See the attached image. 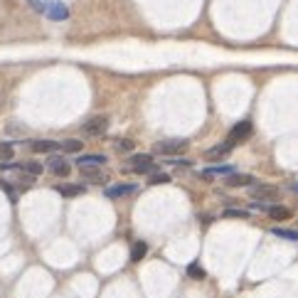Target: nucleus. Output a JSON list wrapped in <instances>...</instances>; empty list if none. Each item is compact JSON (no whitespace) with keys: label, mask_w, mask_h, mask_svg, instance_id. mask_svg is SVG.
Instances as JSON below:
<instances>
[{"label":"nucleus","mask_w":298,"mask_h":298,"mask_svg":"<svg viewBox=\"0 0 298 298\" xmlns=\"http://www.w3.org/2000/svg\"><path fill=\"white\" fill-rule=\"evenodd\" d=\"M59 195H64V197H79V195H84V190H86V185H81V183H69V185H59Z\"/></svg>","instance_id":"13"},{"label":"nucleus","mask_w":298,"mask_h":298,"mask_svg":"<svg viewBox=\"0 0 298 298\" xmlns=\"http://www.w3.org/2000/svg\"><path fill=\"white\" fill-rule=\"evenodd\" d=\"M59 148V143H54V141H35L32 143V151L35 153H54Z\"/></svg>","instance_id":"16"},{"label":"nucleus","mask_w":298,"mask_h":298,"mask_svg":"<svg viewBox=\"0 0 298 298\" xmlns=\"http://www.w3.org/2000/svg\"><path fill=\"white\" fill-rule=\"evenodd\" d=\"M145 251H148V244L145 242H136L133 249H131V261H141L143 256H145Z\"/></svg>","instance_id":"19"},{"label":"nucleus","mask_w":298,"mask_h":298,"mask_svg":"<svg viewBox=\"0 0 298 298\" xmlns=\"http://www.w3.org/2000/svg\"><path fill=\"white\" fill-rule=\"evenodd\" d=\"M232 148H234V143L222 141V143H217L215 148H210V151L204 153V158H210V160H215V158H224L227 153H232Z\"/></svg>","instance_id":"10"},{"label":"nucleus","mask_w":298,"mask_h":298,"mask_svg":"<svg viewBox=\"0 0 298 298\" xmlns=\"http://www.w3.org/2000/svg\"><path fill=\"white\" fill-rule=\"evenodd\" d=\"M27 3H30L37 13H45V8H47V3H42V0H27Z\"/></svg>","instance_id":"26"},{"label":"nucleus","mask_w":298,"mask_h":298,"mask_svg":"<svg viewBox=\"0 0 298 298\" xmlns=\"http://www.w3.org/2000/svg\"><path fill=\"white\" fill-rule=\"evenodd\" d=\"M251 131H254V128H251V121H239V124L232 126V131H229L227 141H229V143H234V145H236V143L247 141V138L251 136Z\"/></svg>","instance_id":"5"},{"label":"nucleus","mask_w":298,"mask_h":298,"mask_svg":"<svg viewBox=\"0 0 298 298\" xmlns=\"http://www.w3.org/2000/svg\"><path fill=\"white\" fill-rule=\"evenodd\" d=\"M269 217L274 222H286L291 217V212H288L286 207H281V204H271V207H269Z\"/></svg>","instance_id":"14"},{"label":"nucleus","mask_w":298,"mask_h":298,"mask_svg":"<svg viewBox=\"0 0 298 298\" xmlns=\"http://www.w3.org/2000/svg\"><path fill=\"white\" fill-rule=\"evenodd\" d=\"M133 190H136L133 183H118V185L106 188V197H124V195H131Z\"/></svg>","instance_id":"12"},{"label":"nucleus","mask_w":298,"mask_h":298,"mask_svg":"<svg viewBox=\"0 0 298 298\" xmlns=\"http://www.w3.org/2000/svg\"><path fill=\"white\" fill-rule=\"evenodd\" d=\"M47 170L52 175H57V177H67V175L72 173V165H69V160H67V158L52 156L47 160Z\"/></svg>","instance_id":"7"},{"label":"nucleus","mask_w":298,"mask_h":298,"mask_svg":"<svg viewBox=\"0 0 298 298\" xmlns=\"http://www.w3.org/2000/svg\"><path fill=\"white\" fill-rule=\"evenodd\" d=\"M224 217H239V220H247L249 212L247 210H224Z\"/></svg>","instance_id":"24"},{"label":"nucleus","mask_w":298,"mask_h":298,"mask_svg":"<svg viewBox=\"0 0 298 298\" xmlns=\"http://www.w3.org/2000/svg\"><path fill=\"white\" fill-rule=\"evenodd\" d=\"M17 168H20L22 173L32 175V177H37V175H42V170H45V168H42V165H40L37 160H27V163H22V165H17Z\"/></svg>","instance_id":"17"},{"label":"nucleus","mask_w":298,"mask_h":298,"mask_svg":"<svg viewBox=\"0 0 298 298\" xmlns=\"http://www.w3.org/2000/svg\"><path fill=\"white\" fill-rule=\"evenodd\" d=\"M106 126H109V118H106L104 113H99V116H92L81 128H84L86 136H94L96 138V136H104V133H106Z\"/></svg>","instance_id":"4"},{"label":"nucleus","mask_w":298,"mask_h":298,"mask_svg":"<svg viewBox=\"0 0 298 298\" xmlns=\"http://www.w3.org/2000/svg\"><path fill=\"white\" fill-rule=\"evenodd\" d=\"M13 158V145L10 143H0V163H8Z\"/></svg>","instance_id":"22"},{"label":"nucleus","mask_w":298,"mask_h":298,"mask_svg":"<svg viewBox=\"0 0 298 298\" xmlns=\"http://www.w3.org/2000/svg\"><path fill=\"white\" fill-rule=\"evenodd\" d=\"M274 234L283 236V239H291V242H298V232L296 229H283V227H274Z\"/></svg>","instance_id":"20"},{"label":"nucleus","mask_w":298,"mask_h":298,"mask_svg":"<svg viewBox=\"0 0 298 298\" xmlns=\"http://www.w3.org/2000/svg\"><path fill=\"white\" fill-rule=\"evenodd\" d=\"M170 165H177V168L185 165V168H188V165H192V163H190V160H170Z\"/></svg>","instance_id":"27"},{"label":"nucleus","mask_w":298,"mask_h":298,"mask_svg":"<svg viewBox=\"0 0 298 298\" xmlns=\"http://www.w3.org/2000/svg\"><path fill=\"white\" fill-rule=\"evenodd\" d=\"M234 173V165H215V168H204L202 170V177H212V175H232Z\"/></svg>","instance_id":"15"},{"label":"nucleus","mask_w":298,"mask_h":298,"mask_svg":"<svg viewBox=\"0 0 298 298\" xmlns=\"http://www.w3.org/2000/svg\"><path fill=\"white\" fill-rule=\"evenodd\" d=\"M188 274H190V279H207V274H204V269L195 261V264H190L188 266Z\"/></svg>","instance_id":"21"},{"label":"nucleus","mask_w":298,"mask_h":298,"mask_svg":"<svg viewBox=\"0 0 298 298\" xmlns=\"http://www.w3.org/2000/svg\"><path fill=\"white\" fill-rule=\"evenodd\" d=\"M77 165L84 170V168H99V165H106V156L96 153V156H81L77 160Z\"/></svg>","instance_id":"11"},{"label":"nucleus","mask_w":298,"mask_h":298,"mask_svg":"<svg viewBox=\"0 0 298 298\" xmlns=\"http://www.w3.org/2000/svg\"><path fill=\"white\" fill-rule=\"evenodd\" d=\"M224 185H229V188H244V185H256V177L249 173H232L224 177Z\"/></svg>","instance_id":"9"},{"label":"nucleus","mask_w":298,"mask_h":298,"mask_svg":"<svg viewBox=\"0 0 298 298\" xmlns=\"http://www.w3.org/2000/svg\"><path fill=\"white\" fill-rule=\"evenodd\" d=\"M116 148H118L121 153H131V151H133V141H128V138H121V141L116 143Z\"/></svg>","instance_id":"25"},{"label":"nucleus","mask_w":298,"mask_h":298,"mask_svg":"<svg viewBox=\"0 0 298 298\" xmlns=\"http://www.w3.org/2000/svg\"><path fill=\"white\" fill-rule=\"evenodd\" d=\"M45 15H47L49 20H54V22H62V20L69 17V8H67L64 3H59V0H47Z\"/></svg>","instance_id":"6"},{"label":"nucleus","mask_w":298,"mask_h":298,"mask_svg":"<svg viewBox=\"0 0 298 298\" xmlns=\"http://www.w3.org/2000/svg\"><path fill=\"white\" fill-rule=\"evenodd\" d=\"M81 177L86 185H106L109 183V173L106 170H99V168H84Z\"/></svg>","instance_id":"8"},{"label":"nucleus","mask_w":298,"mask_h":298,"mask_svg":"<svg viewBox=\"0 0 298 298\" xmlns=\"http://www.w3.org/2000/svg\"><path fill=\"white\" fill-rule=\"evenodd\" d=\"M190 143L185 138H168V141H158L153 145V151L160 153V156H175V153H183Z\"/></svg>","instance_id":"2"},{"label":"nucleus","mask_w":298,"mask_h":298,"mask_svg":"<svg viewBox=\"0 0 298 298\" xmlns=\"http://www.w3.org/2000/svg\"><path fill=\"white\" fill-rule=\"evenodd\" d=\"M249 195L254 200H261V202H276L281 197L279 188H274V185H259V183L249 188Z\"/></svg>","instance_id":"3"},{"label":"nucleus","mask_w":298,"mask_h":298,"mask_svg":"<svg viewBox=\"0 0 298 298\" xmlns=\"http://www.w3.org/2000/svg\"><path fill=\"white\" fill-rule=\"evenodd\" d=\"M124 170L136 173V175H145V173H156L158 165L153 163V156H148V153H136V156L128 158V163H126Z\"/></svg>","instance_id":"1"},{"label":"nucleus","mask_w":298,"mask_h":298,"mask_svg":"<svg viewBox=\"0 0 298 298\" xmlns=\"http://www.w3.org/2000/svg\"><path fill=\"white\" fill-rule=\"evenodd\" d=\"M168 180H170V175L168 173H153L148 183H151V185H163V183H168Z\"/></svg>","instance_id":"23"},{"label":"nucleus","mask_w":298,"mask_h":298,"mask_svg":"<svg viewBox=\"0 0 298 298\" xmlns=\"http://www.w3.org/2000/svg\"><path fill=\"white\" fill-rule=\"evenodd\" d=\"M59 148H62L64 153H79L84 148V143L79 141V138H67L64 143H59Z\"/></svg>","instance_id":"18"}]
</instances>
